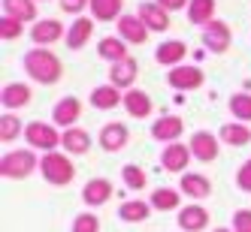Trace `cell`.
<instances>
[{"instance_id":"cell-1","label":"cell","mask_w":251,"mask_h":232,"mask_svg":"<svg viewBox=\"0 0 251 232\" xmlns=\"http://www.w3.org/2000/svg\"><path fill=\"white\" fill-rule=\"evenodd\" d=\"M22 66H25V73H27L33 82H40V84H55V82H61V76H64L61 58H58L51 48H40V45H33L27 55L22 58Z\"/></svg>"},{"instance_id":"cell-2","label":"cell","mask_w":251,"mask_h":232,"mask_svg":"<svg viewBox=\"0 0 251 232\" xmlns=\"http://www.w3.org/2000/svg\"><path fill=\"white\" fill-rule=\"evenodd\" d=\"M40 175L46 178L51 187H67L76 178V163H73V157H70V154L49 151L40 160Z\"/></svg>"},{"instance_id":"cell-3","label":"cell","mask_w":251,"mask_h":232,"mask_svg":"<svg viewBox=\"0 0 251 232\" xmlns=\"http://www.w3.org/2000/svg\"><path fill=\"white\" fill-rule=\"evenodd\" d=\"M37 169H40V160H37V154H33L30 148L6 151L3 157H0V175L9 178V181H25V178H30Z\"/></svg>"},{"instance_id":"cell-4","label":"cell","mask_w":251,"mask_h":232,"mask_svg":"<svg viewBox=\"0 0 251 232\" xmlns=\"http://www.w3.org/2000/svg\"><path fill=\"white\" fill-rule=\"evenodd\" d=\"M61 136H64V133H58L55 124H46V121H30L27 127H25V139H27V145H30L33 151H43V154L58 151Z\"/></svg>"},{"instance_id":"cell-5","label":"cell","mask_w":251,"mask_h":232,"mask_svg":"<svg viewBox=\"0 0 251 232\" xmlns=\"http://www.w3.org/2000/svg\"><path fill=\"white\" fill-rule=\"evenodd\" d=\"M97 142H100V148L106 154H118L127 148V142H130V130H127V124H121V121H109V124H103L100 133H97Z\"/></svg>"},{"instance_id":"cell-6","label":"cell","mask_w":251,"mask_h":232,"mask_svg":"<svg viewBox=\"0 0 251 232\" xmlns=\"http://www.w3.org/2000/svg\"><path fill=\"white\" fill-rule=\"evenodd\" d=\"M188 148H191L194 160H200V163H215L218 154H221V139L215 136V133H209V130H197L191 136V145Z\"/></svg>"},{"instance_id":"cell-7","label":"cell","mask_w":251,"mask_h":232,"mask_svg":"<svg viewBox=\"0 0 251 232\" xmlns=\"http://www.w3.org/2000/svg\"><path fill=\"white\" fill-rule=\"evenodd\" d=\"M200 40H203L206 51H212V55H224V51L230 48V42H233V33H230V27H227L224 21L212 19V21H209V24L203 27Z\"/></svg>"},{"instance_id":"cell-8","label":"cell","mask_w":251,"mask_h":232,"mask_svg":"<svg viewBox=\"0 0 251 232\" xmlns=\"http://www.w3.org/2000/svg\"><path fill=\"white\" fill-rule=\"evenodd\" d=\"M167 82H170V87H176V91H197V87H203L206 76H203L200 66H182L178 63L167 73Z\"/></svg>"},{"instance_id":"cell-9","label":"cell","mask_w":251,"mask_h":232,"mask_svg":"<svg viewBox=\"0 0 251 232\" xmlns=\"http://www.w3.org/2000/svg\"><path fill=\"white\" fill-rule=\"evenodd\" d=\"M79 118H82V100L79 97H61L55 103V109H51V124H55V127H64V130L76 127Z\"/></svg>"},{"instance_id":"cell-10","label":"cell","mask_w":251,"mask_h":232,"mask_svg":"<svg viewBox=\"0 0 251 232\" xmlns=\"http://www.w3.org/2000/svg\"><path fill=\"white\" fill-rule=\"evenodd\" d=\"M136 15L142 19V24H146L151 33H164V30H170V24H173L170 12H167L164 6H160L157 0H149V3H139Z\"/></svg>"},{"instance_id":"cell-11","label":"cell","mask_w":251,"mask_h":232,"mask_svg":"<svg viewBox=\"0 0 251 232\" xmlns=\"http://www.w3.org/2000/svg\"><path fill=\"white\" fill-rule=\"evenodd\" d=\"M61 37H67V30L58 19H40V21H33L30 27V40L37 42L40 48H49V45H55Z\"/></svg>"},{"instance_id":"cell-12","label":"cell","mask_w":251,"mask_h":232,"mask_svg":"<svg viewBox=\"0 0 251 232\" xmlns=\"http://www.w3.org/2000/svg\"><path fill=\"white\" fill-rule=\"evenodd\" d=\"M112 193H115V187H112L109 178H91V181L82 187V202L88 208H103L112 199Z\"/></svg>"},{"instance_id":"cell-13","label":"cell","mask_w":251,"mask_h":232,"mask_svg":"<svg viewBox=\"0 0 251 232\" xmlns=\"http://www.w3.org/2000/svg\"><path fill=\"white\" fill-rule=\"evenodd\" d=\"M191 163V148L182 145V142H170V145H164V151H160V166H164L167 172H178L185 175Z\"/></svg>"},{"instance_id":"cell-14","label":"cell","mask_w":251,"mask_h":232,"mask_svg":"<svg viewBox=\"0 0 251 232\" xmlns=\"http://www.w3.org/2000/svg\"><path fill=\"white\" fill-rule=\"evenodd\" d=\"M185 133V121L178 115H160L154 124H151V139L164 142V145H170V142H178Z\"/></svg>"},{"instance_id":"cell-15","label":"cell","mask_w":251,"mask_h":232,"mask_svg":"<svg viewBox=\"0 0 251 232\" xmlns=\"http://www.w3.org/2000/svg\"><path fill=\"white\" fill-rule=\"evenodd\" d=\"M176 223H178V229H182V232H203V229H209V211L203 205L191 202L185 208H178Z\"/></svg>"},{"instance_id":"cell-16","label":"cell","mask_w":251,"mask_h":232,"mask_svg":"<svg viewBox=\"0 0 251 232\" xmlns=\"http://www.w3.org/2000/svg\"><path fill=\"white\" fill-rule=\"evenodd\" d=\"M149 27L142 24L139 15H121L118 19V37L127 42V45H142V42H149Z\"/></svg>"},{"instance_id":"cell-17","label":"cell","mask_w":251,"mask_h":232,"mask_svg":"<svg viewBox=\"0 0 251 232\" xmlns=\"http://www.w3.org/2000/svg\"><path fill=\"white\" fill-rule=\"evenodd\" d=\"M136 76H139L136 58H124V61H118V63L109 66V84H115L118 91H130L133 82H136Z\"/></svg>"},{"instance_id":"cell-18","label":"cell","mask_w":251,"mask_h":232,"mask_svg":"<svg viewBox=\"0 0 251 232\" xmlns=\"http://www.w3.org/2000/svg\"><path fill=\"white\" fill-rule=\"evenodd\" d=\"M178 190H182L191 202H200V199H209L212 196V181L200 172H185L182 181H178Z\"/></svg>"},{"instance_id":"cell-19","label":"cell","mask_w":251,"mask_h":232,"mask_svg":"<svg viewBox=\"0 0 251 232\" xmlns=\"http://www.w3.org/2000/svg\"><path fill=\"white\" fill-rule=\"evenodd\" d=\"M30 100H33L30 84H25V82H9V84H3V94H0V103H3V109H6V112L25 109Z\"/></svg>"},{"instance_id":"cell-20","label":"cell","mask_w":251,"mask_h":232,"mask_svg":"<svg viewBox=\"0 0 251 232\" xmlns=\"http://www.w3.org/2000/svg\"><path fill=\"white\" fill-rule=\"evenodd\" d=\"M124 112H127L130 118H149L151 115V109H154V103H151V97L146 94V91H139V87H130V91H124Z\"/></svg>"},{"instance_id":"cell-21","label":"cell","mask_w":251,"mask_h":232,"mask_svg":"<svg viewBox=\"0 0 251 232\" xmlns=\"http://www.w3.org/2000/svg\"><path fill=\"white\" fill-rule=\"evenodd\" d=\"M185 55H188V45H185V40H167V42H160L157 45V51H154V61L160 63V66H178L185 61Z\"/></svg>"},{"instance_id":"cell-22","label":"cell","mask_w":251,"mask_h":232,"mask_svg":"<svg viewBox=\"0 0 251 232\" xmlns=\"http://www.w3.org/2000/svg\"><path fill=\"white\" fill-rule=\"evenodd\" d=\"M61 148H64V154H70V157L88 154V151H91V136H88V130H82V127H70V130H64V136H61Z\"/></svg>"},{"instance_id":"cell-23","label":"cell","mask_w":251,"mask_h":232,"mask_svg":"<svg viewBox=\"0 0 251 232\" xmlns=\"http://www.w3.org/2000/svg\"><path fill=\"white\" fill-rule=\"evenodd\" d=\"M88 100H91V105H94V109H100V112H109V109H115L118 103H124V94L118 91L115 84H109V82H106V84H97Z\"/></svg>"},{"instance_id":"cell-24","label":"cell","mask_w":251,"mask_h":232,"mask_svg":"<svg viewBox=\"0 0 251 232\" xmlns=\"http://www.w3.org/2000/svg\"><path fill=\"white\" fill-rule=\"evenodd\" d=\"M218 139L224 142V145H230V148H245L251 142V127L242 124V121H230V124H224V127L218 130Z\"/></svg>"},{"instance_id":"cell-25","label":"cell","mask_w":251,"mask_h":232,"mask_svg":"<svg viewBox=\"0 0 251 232\" xmlns=\"http://www.w3.org/2000/svg\"><path fill=\"white\" fill-rule=\"evenodd\" d=\"M151 202H142V199H127L118 205V220L124 223H146L151 217Z\"/></svg>"},{"instance_id":"cell-26","label":"cell","mask_w":251,"mask_h":232,"mask_svg":"<svg viewBox=\"0 0 251 232\" xmlns=\"http://www.w3.org/2000/svg\"><path fill=\"white\" fill-rule=\"evenodd\" d=\"M91 33H94V19H76L73 24H70V30H67V48L70 51H79V48H85V42L91 40Z\"/></svg>"},{"instance_id":"cell-27","label":"cell","mask_w":251,"mask_h":232,"mask_svg":"<svg viewBox=\"0 0 251 232\" xmlns=\"http://www.w3.org/2000/svg\"><path fill=\"white\" fill-rule=\"evenodd\" d=\"M149 202H151L154 211H178V208H182V190H176V187H157Z\"/></svg>"},{"instance_id":"cell-28","label":"cell","mask_w":251,"mask_h":232,"mask_svg":"<svg viewBox=\"0 0 251 232\" xmlns=\"http://www.w3.org/2000/svg\"><path fill=\"white\" fill-rule=\"evenodd\" d=\"M97 55H100L103 61H109V63H118V61H124V58H130V55H127V42H124L121 37H103V40L97 42Z\"/></svg>"},{"instance_id":"cell-29","label":"cell","mask_w":251,"mask_h":232,"mask_svg":"<svg viewBox=\"0 0 251 232\" xmlns=\"http://www.w3.org/2000/svg\"><path fill=\"white\" fill-rule=\"evenodd\" d=\"M3 15L19 21H40L37 19V0H3Z\"/></svg>"},{"instance_id":"cell-30","label":"cell","mask_w":251,"mask_h":232,"mask_svg":"<svg viewBox=\"0 0 251 232\" xmlns=\"http://www.w3.org/2000/svg\"><path fill=\"white\" fill-rule=\"evenodd\" d=\"M91 19L97 21H118L121 19V9H124V0H91Z\"/></svg>"},{"instance_id":"cell-31","label":"cell","mask_w":251,"mask_h":232,"mask_svg":"<svg viewBox=\"0 0 251 232\" xmlns=\"http://www.w3.org/2000/svg\"><path fill=\"white\" fill-rule=\"evenodd\" d=\"M188 19H191V24L206 27L215 19V0H191L188 3Z\"/></svg>"},{"instance_id":"cell-32","label":"cell","mask_w":251,"mask_h":232,"mask_svg":"<svg viewBox=\"0 0 251 232\" xmlns=\"http://www.w3.org/2000/svg\"><path fill=\"white\" fill-rule=\"evenodd\" d=\"M22 133H25V127H22V118L19 115H12V112L0 115V142H3V145L15 142Z\"/></svg>"},{"instance_id":"cell-33","label":"cell","mask_w":251,"mask_h":232,"mask_svg":"<svg viewBox=\"0 0 251 232\" xmlns=\"http://www.w3.org/2000/svg\"><path fill=\"white\" fill-rule=\"evenodd\" d=\"M230 115L242 124H248L251 121V94H233L230 97Z\"/></svg>"},{"instance_id":"cell-34","label":"cell","mask_w":251,"mask_h":232,"mask_svg":"<svg viewBox=\"0 0 251 232\" xmlns=\"http://www.w3.org/2000/svg\"><path fill=\"white\" fill-rule=\"evenodd\" d=\"M70 232H100V217L94 211H79L73 217V226Z\"/></svg>"},{"instance_id":"cell-35","label":"cell","mask_w":251,"mask_h":232,"mask_svg":"<svg viewBox=\"0 0 251 232\" xmlns=\"http://www.w3.org/2000/svg\"><path fill=\"white\" fill-rule=\"evenodd\" d=\"M121 178H124V187H130V190H142L149 184V175L142 172L139 166H133V163H127L121 169Z\"/></svg>"},{"instance_id":"cell-36","label":"cell","mask_w":251,"mask_h":232,"mask_svg":"<svg viewBox=\"0 0 251 232\" xmlns=\"http://www.w3.org/2000/svg\"><path fill=\"white\" fill-rule=\"evenodd\" d=\"M22 33H25V21H19V19H9V15H3V19H0V37H3V42L19 40Z\"/></svg>"},{"instance_id":"cell-37","label":"cell","mask_w":251,"mask_h":232,"mask_svg":"<svg viewBox=\"0 0 251 232\" xmlns=\"http://www.w3.org/2000/svg\"><path fill=\"white\" fill-rule=\"evenodd\" d=\"M230 226H233V232H251V208H239V211H233Z\"/></svg>"},{"instance_id":"cell-38","label":"cell","mask_w":251,"mask_h":232,"mask_svg":"<svg viewBox=\"0 0 251 232\" xmlns=\"http://www.w3.org/2000/svg\"><path fill=\"white\" fill-rule=\"evenodd\" d=\"M236 187L242 193H251V157L245 160V163L239 166V172H236Z\"/></svg>"},{"instance_id":"cell-39","label":"cell","mask_w":251,"mask_h":232,"mask_svg":"<svg viewBox=\"0 0 251 232\" xmlns=\"http://www.w3.org/2000/svg\"><path fill=\"white\" fill-rule=\"evenodd\" d=\"M58 3L67 15H82L85 6H91V0H58Z\"/></svg>"},{"instance_id":"cell-40","label":"cell","mask_w":251,"mask_h":232,"mask_svg":"<svg viewBox=\"0 0 251 232\" xmlns=\"http://www.w3.org/2000/svg\"><path fill=\"white\" fill-rule=\"evenodd\" d=\"M167 12H176V9H188V0H157Z\"/></svg>"},{"instance_id":"cell-41","label":"cell","mask_w":251,"mask_h":232,"mask_svg":"<svg viewBox=\"0 0 251 232\" xmlns=\"http://www.w3.org/2000/svg\"><path fill=\"white\" fill-rule=\"evenodd\" d=\"M215 232H233V226H218Z\"/></svg>"},{"instance_id":"cell-42","label":"cell","mask_w":251,"mask_h":232,"mask_svg":"<svg viewBox=\"0 0 251 232\" xmlns=\"http://www.w3.org/2000/svg\"><path fill=\"white\" fill-rule=\"evenodd\" d=\"M37 3H49V0H37Z\"/></svg>"}]
</instances>
